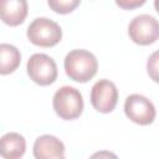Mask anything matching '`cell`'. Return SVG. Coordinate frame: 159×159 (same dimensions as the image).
<instances>
[{
  "mask_svg": "<svg viewBox=\"0 0 159 159\" xmlns=\"http://www.w3.org/2000/svg\"><path fill=\"white\" fill-rule=\"evenodd\" d=\"M157 52H154L153 55H152V57L148 60V73L152 76V78L157 82L158 81V78H157Z\"/></svg>",
  "mask_w": 159,
  "mask_h": 159,
  "instance_id": "obj_14",
  "label": "cell"
},
{
  "mask_svg": "<svg viewBox=\"0 0 159 159\" xmlns=\"http://www.w3.org/2000/svg\"><path fill=\"white\" fill-rule=\"evenodd\" d=\"M21 62L20 51L10 43H0V75L12 73Z\"/></svg>",
  "mask_w": 159,
  "mask_h": 159,
  "instance_id": "obj_11",
  "label": "cell"
},
{
  "mask_svg": "<svg viewBox=\"0 0 159 159\" xmlns=\"http://www.w3.org/2000/svg\"><path fill=\"white\" fill-rule=\"evenodd\" d=\"M26 70L30 78L40 86H48L57 78L56 62L46 53H34L27 61Z\"/></svg>",
  "mask_w": 159,
  "mask_h": 159,
  "instance_id": "obj_4",
  "label": "cell"
},
{
  "mask_svg": "<svg viewBox=\"0 0 159 159\" xmlns=\"http://www.w3.org/2000/svg\"><path fill=\"white\" fill-rule=\"evenodd\" d=\"M26 140L15 132L4 134L0 138V155L5 159H17L25 154Z\"/></svg>",
  "mask_w": 159,
  "mask_h": 159,
  "instance_id": "obj_10",
  "label": "cell"
},
{
  "mask_svg": "<svg viewBox=\"0 0 159 159\" xmlns=\"http://www.w3.org/2000/svg\"><path fill=\"white\" fill-rule=\"evenodd\" d=\"M63 65L66 75L71 80L81 83L89 81L98 70V62L96 56L83 48L70 51L65 57Z\"/></svg>",
  "mask_w": 159,
  "mask_h": 159,
  "instance_id": "obj_1",
  "label": "cell"
},
{
  "mask_svg": "<svg viewBox=\"0 0 159 159\" xmlns=\"http://www.w3.org/2000/svg\"><path fill=\"white\" fill-rule=\"evenodd\" d=\"M34 157L36 159H63L65 145L55 135L43 134L34 143Z\"/></svg>",
  "mask_w": 159,
  "mask_h": 159,
  "instance_id": "obj_8",
  "label": "cell"
},
{
  "mask_svg": "<svg viewBox=\"0 0 159 159\" xmlns=\"http://www.w3.org/2000/svg\"><path fill=\"white\" fill-rule=\"evenodd\" d=\"M52 106L60 118L65 120H73L78 118L83 111V97L75 87L63 86L55 92Z\"/></svg>",
  "mask_w": 159,
  "mask_h": 159,
  "instance_id": "obj_2",
  "label": "cell"
},
{
  "mask_svg": "<svg viewBox=\"0 0 159 159\" xmlns=\"http://www.w3.org/2000/svg\"><path fill=\"white\" fill-rule=\"evenodd\" d=\"M124 112L132 122L140 125L152 124L157 114L153 102L138 93H133L127 97L124 102Z\"/></svg>",
  "mask_w": 159,
  "mask_h": 159,
  "instance_id": "obj_6",
  "label": "cell"
},
{
  "mask_svg": "<svg viewBox=\"0 0 159 159\" xmlns=\"http://www.w3.org/2000/svg\"><path fill=\"white\" fill-rule=\"evenodd\" d=\"M147 0H116V4L124 10H133L144 5Z\"/></svg>",
  "mask_w": 159,
  "mask_h": 159,
  "instance_id": "obj_13",
  "label": "cell"
},
{
  "mask_svg": "<svg viewBox=\"0 0 159 159\" xmlns=\"http://www.w3.org/2000/svg\"><path fill=\"white\" fill-rule=\"evenodd\" d=\"M27 16L26 0H0V20L9 26H19Z\"/></svg>",
  "mask_w": 159,
  "mask_h": 159,
  "instance_id": "obj_9",
  "label": "cell"
},
{
  "mask_svg": "<svg viewBox=\"0 0 159 159\" xmlns=\"http://www.w3.org/2000/svg\"><path fill=\"white\" fill-rule=\"evenodd\" d=\"M128 35L137 45L147 46L154 43L159 36L158 20L148 14L138 15L130 21L128 26Z\"/></svg>",
  "mask_w": 159,
  "mask_h": 159,
  "instance_id": "obj_5",
  "label": "cell"
},
{
  "mask_svg": "<svg viewBox=\"0 0 159 159\" xmlns=\"http://www.w3.org/2000/svg\"><path fill=\"white\" fill-rule=\"evenodd\" d=\"M48 6L57 14H70L81 2V0H47Z\"/></svg>",
  "mask_w": 159,
  "mask_h": 159,
  "instance_id": "obj_12",
  "label": "cell"
},
{
  "mask_svg": "<svg viewBox=\"0 0 159 159\" xmlns=\"http://www.w3.org/2000/svg\"><path fill=\"white\" fill-rule=\"evenodd\" d=\"M27 37L36 46L52 47L61 41L62 30L56 21L47 17H37L29 25Z\"/></svg>",
  "mask_w": 159,
  "mask_h": 159,
  "instance_id": "obj_3",
  "label": "cell"
},
{
  "mask_svg": "<svg viewBox=\"0 0 159 159\" xmlns=\"http://www.w3.org/2000/svg\"><path fill=\"white\" fill-rule=\"evenodd\" d=\"M118 102V89L109 80L97 81L91 89V103L101 113L112 112Z\"/></svg>",
  "mask_w": 159,
  "mask_h": 159,
  "instance_id": "obj_7",
  "label": "cell"
}]
</instances>
